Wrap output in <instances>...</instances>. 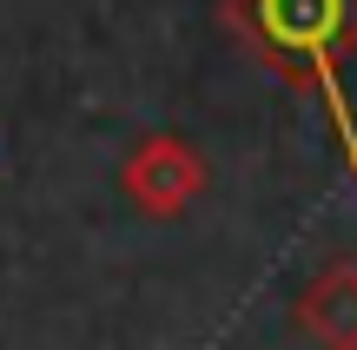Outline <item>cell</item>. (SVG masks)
I'll list each match as a JSON object with an SVG mask.
<instances>
[{"instance_id": "cell-1", "label": "cell", "mask_w": 357, "mask_h": 350, "mask_svg": "<svg viewBox=\"0 0 357 350\" xmlns=\"http://www.w3.org/2000/svg\"><path fill=\"white\" fill-rule=\"evenodd\" d=\"M218 20L265 60L271 79L331 113V139L357 185V119L344 93V66L357 60V0H218Z\"/></svg>"}, {"instance_id": "cell-2", "label": "cell", "mask_w": 357, "mask_h": 350, "mask_svg": "<svg viewBox=\"0 0 357 350\" xmlns=\"http://www.w3.org/2000/svg\"><path fill=\"white\" fill-rule=\"evenodd\" d=\"M205 185H212V166H205V152L192 139H178V132H139L132 139V152L119 159V192H126L132 212H146V218H178V212H192L205 198Z\"/></svg>"}, {"instance_id": "cell-3", "label": "cell", "mask_w": 357, "mask_h": 350, "mask_svg": "<svg viewBox=\"0 0 357 350\" xmlns=\"http://www.w3.org/2000/svg\"><path fill=\"white\" fill-rule=\"evenodd\" d=\"M291 324L311 350H357V258H337L291 298Z\"/></svg>"}]
</instances>
